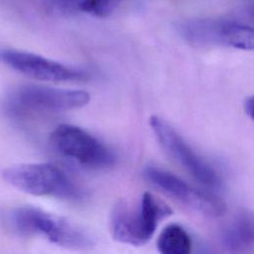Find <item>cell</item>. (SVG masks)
Listing matches in <instances>:
<instances>
[{"label": "cell", "instance_id": "cell-1", "mask_svg": "<svg viewBox=\"0 0 254 254\" xmlns=\"http://www.w3.org/2000/svg\"><path fill=\"white\" fill-rule=\"evenodd\" d=\"M4 222L18 235L44 237L68 249L84 250L94 245L92 236L80 225L38 207H13L5 212Z\"/></svg>", "mask_w": 254, "mask_h": 254}, {"label": "cell", "instance_id": "cell-2", "mask_svg": "<svg viewBox=\"0 0 254 254\" xmlns=\"http://www.w3.org/2000/svg\"><path fill=\"white\" fill-rule=\"evenodd\" d=\"M171 214L169 205L150 192H144L137 202L120 199L110 212V232L118 242L140 246L152 238L160 221Z\"/></svg>", "mask_w": 254, "mask_h": 254}, {"label": "cell", "instance_id": "cell-3", "mask_svg": "<svg viewBox=\"0 0 254 254\" xmlns=\"http://www.w3.org/2000/svg\"><path fill=\"white\" fill-rule=\"evenodd\" d=\"M89 100L90 95L84 90L25 85L9 95L6 110L12 117L27 118L80 108Z\"/></svg>", "mask_w": 254, "mask_h": 254}, {"label": "cell", "instance_id": "cell-4", "mask_svg": "<svg viewBox=\"0 0 254 254\" xmlns=\"http://www.w3.org/2000/svg\"><path fill=\"white\" fill-rule=\"evenodd\" d=\"M4 180L14 188L33 195L75 199L82 191L59 167L51 163L20 164L3 172Z\"/></svg>", "mask_w": 254, "mask_h": 254}, {"label": "cell", "instance_id": "cell-5", "mask_svg": "<svg viewBox=\"0 0 254 254\" xmlns=\"http://www.w3.org/2000/svg\"><path fill=\"white\" fill-rule=\"evenodd\" d=\"M179 34L196 46H225L251 51L254 32L251 26L224 19H189L177 25Z\"/></svg>", "mask_w": 254, "mask_h": 254}, {"label": "cell", "instance_id": "cell-6", "mask_svg": "<svg viewBox=\"0 0 254 254\" xmlns=\"http://www.w3.org/2000/svg\"><path fill=\"white\" fill-rule=\"evenodd\" d=\"M149 123L159 144L177 164L200 184L211 188L220 186L217 172L185 141L169 122L160 116L153 115Z\"/></svg>", "mask_w": 254, "mask_h": 254}, {"label": "cell", "instance_id": "cell-7", "mask_svg": "<svg viewBox=\"0 0 254 254\" xmlns=\"http://www.w3.org/2000/svg\"><path fill=\"white\" fill-rule=\"evenodd\" d=\"M50 141L63 156L84 167L103 169L112 166L115 162L114 154L105 144L74 125H59L51 134Z\"/></svg>", "mask_w": 254, "mask_h": 254}, {"label": "cell", "instance_id": "cell-8", "mask_svg": "<svg viewBox=\"0 0 254 254\" xmlns=\"http://www.w3.org/2000/svg\"><path fill=\"white\" fill-rule=\"evenodd\" d=\"M145 177L155 187L197 212L207 216H220L225 211V204L221 199L190 186L167 171L148 167Z\"/></svg>", "mask_w": 254, "mask_h": 254}, {"label": "cell", "instance_id": "cell-9", "mask_svg": "<svg viewBox=\"0 0 254 254\" xmlns=\"http://www.w3.org/2000/svg\"><path fill=\"white\" fill-rule=\"evenodd\" d=\"M0 61L29 77L43 81H77L89 77L84 70L23 51L0 50Z\"/></svg>", "mask_w": 254, "mask_h": 254}, {"label": "cell", "instance_id": "cell-10", "mask_svg": "<svg viewBox=\"0 0 254 254\" xmlns=\"http://www.w3.org/2000/svg\"><path fill=\"white\" fill-rule=\"evenodd\" d=\"M221 243L224 248L232 253H245L253 250L254 222L253 216L248 211L239 212L223 228Z\"/></svg>", "mask_w": 254, "mask_h": 254}, {"label": "cell", "instance_id": "cell-11", "mask_svg": "<svg viewBox=\"0 0 254 254\" xmlns=\"http://www.w3.org/2000/svg\"><path fill=\"white\" fill-rule=\"evenodd\" d=\"M157 247L163 254H188L191 250V240L182 226L170 224L159 235Z\"/></svg>", "mask_w": 254, "mask_h": 254}, {"label": "cell", "instance_id": "cell-12", "mask_svg": "<svg viewBox=\"0 0 254 254\" xmlns=\"http://www.w3.org/2000/svg\"><path fill=\"white\" fill-rule=\"evenodd\" d=\"M115 0H80L77 9L96 17H105L111 13Z\"/></svg>", "mask_w": 254, "mask_h": 254}, {"label": "cell", "instance_id": "cell-13", "mask_svg": "<svg viewBox=\"0 0 254 254\" xmlns=\"http://www.w3.org/2000/svg\"><path fill=\"white\" fill-rule=\"evenodd\" d=\"M80 0H48L49 4L60 11H70L78 7Z\"/></svg>", "mask_w": 254, "mask_h": 254}, {"label": "cell", "instance_id": "cell-14", "mask_svg": "<svg viewBox=\"0 0 254 254\" xmlns=\"http://www.w3.org/2000/svg\"><path fill=\"white\" fill-rule=\"evenodd\" d=\"M244 109H245V112L252 118V113H253V97L252 96H249L245 99Z\"/></svg>", "mask_w": 254, "mask_h": 254}]
</instances>
